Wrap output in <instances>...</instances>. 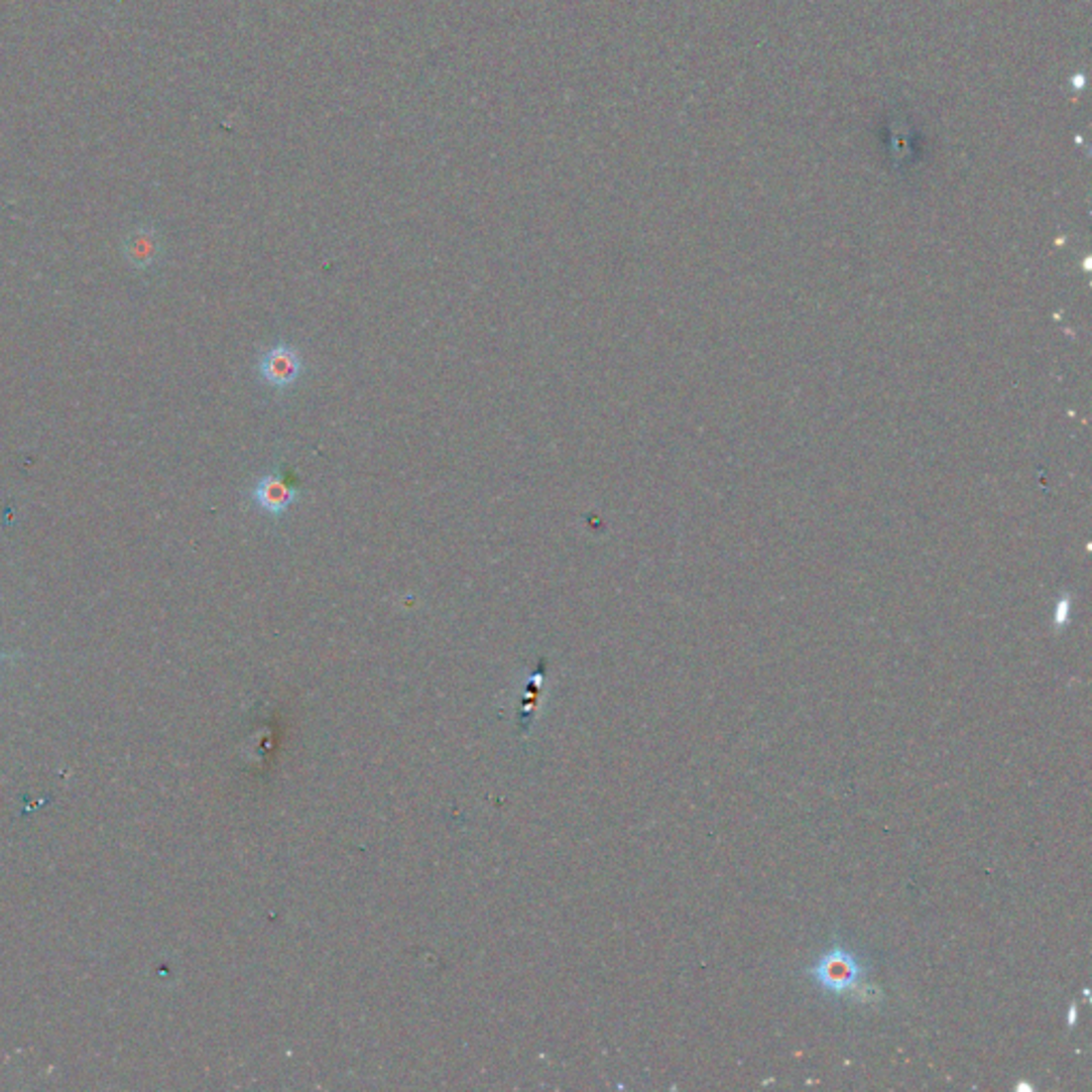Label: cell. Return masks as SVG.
I'll list each match as a JSON object with an SVG mask.
<instances>
[{
  "mask_svg": "<svg viewBox=\"0 0 1092 1092\" xmlns=\"http://www.w3.org/2000/svg\"><path fill=\"white\" fill-rule=\"evenodd\" d=\"M803 975L811 979L813 986L820 988L824 996L835 998V1001L847 998V1001L871 1005L875 996L879 998L877 988L866 986L868 962L843 941L832 943L811 967L803 971Z\"/></svg>",
  "mask_w": 1092,
  "mask_h": 1092,
  "instance_id": "1",
  "label": "cell"
},
{
  "mask_svg": "<svg viewBox=\"0 0 1092 1092\" xmlns=\"http://www.w3.org/2000/svg\"><path fill=\"white\" fill-rule=\"evenodd\" d=\"M301 495L299 478L294 472L277 468L256 480L250 489V502L261 510L263 514L271 516V519H282V516L297 502Z\"/></svg>",
  "mask_w": 1092,
  "mask_h": 1092,
  "instance_id": "2",
  "label": "cell"
},
{
  "mask_svg": "<svg viewBox=\"0 0 1092 1092\" xmlns=\"http://www.w3.org/2000/svg\"><path fill=\"white\" fill-rule=\"evenodd\" d=\"M256 369H258V376H261V380L265 382V386L282 393L301 380L306 372V363L297 348L286 342H277L269 346L261 357H258Z\"/></svg>",
  "mask_w": 1092,
  "mask_h": 1092,
  "instance_id": "3",
  "label": "cell"
},
{
  "mask_svg": "<svg viewBox=\"0 0 1092 1092\" xmlns=\"http://www.w3.org/2000/svg\"><path fill=\"white\" fill-rule=\"evenodd\" d=\"M158 252H160V248L152 239V235H135L131 242L126 244L128 261H131L139 269L152 267L156 263Z\"/></svg>",
  "mask_w": 1092,
  "mask_h": 1092,
  "instance_id": "4",
  "label": "cell"
},
{
  "mask_svg": "<svg viewBox=\"0 0 1092 1092\" xmlns=\"http://www.w3.org/2000/svg\"><path fill=\"white\" fill-rule=\"evenodd\" d=\"M1076 1022H1078V1005L1073 1003L1071 1009H1069V1022L1067 1024H1069V1028H1073V1026H1076Z\"/></svg>",
  "mask_w": 1092,
  "mask_h": 1092,
  "instance_id": "5",
  "label": "cell"
},
{
  "mask_svg": "<svg viewBox=\"0 0 1092 1092\" xmlns=\"http://www.w3.org/2000/svg\"><path fill=\"white\" fill-rule=\"evenodd\" d=\"M17 657H22V655L20 653H3V651H0V661H3V659H17Z\"/></svg>",
  "mask_w": 1092,
  "mask_h": 1092,
  "instance_id": "6",
  "label": "cell"
}]
</instances>
